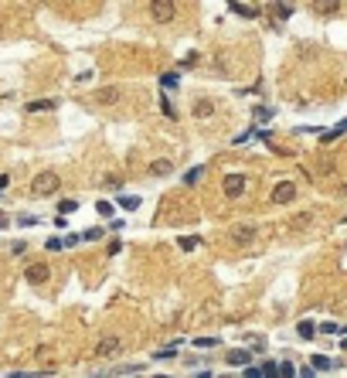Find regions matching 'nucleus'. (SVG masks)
Masks as SVG:
<instances>
[{
  "mask_svg": "<svg viewBox=\"0 0 347 378\" xmlns=\"http://www.w3.org/2000/svg\"><path fill=\"white\" fill-rule=\"evenodd\" d=\"M296 331H300V338H313V334H317V324H313V321H303V324H300V327H296Z\"/></svg>",
  "mask_w": 347,
  "mask_h": 378,
  "instance_id": "nucleus-21",
  "label": "nucleus"
},
{
  "mask_svg": "<svg viewBox=\"0 0 347 378\" xmlns=\"http://www.w3.org/2000/svg\"><path fill=\"white\" fill-rule=\"evenodd\" d=\"M102 239V228H89V232H82V242H99Z\"/></svg>",
  "mask_w": 347,
  "mask_h": 378,
  "instance_id": "nucleus-28",
  "label": "nucleus"
},
{
  "mask_svg": "<svg viewBox=\"0 0 347 378\" xmlns=\"http://www.w3.org/2000/svg\"><path fill=\"white\" fill-rule=\"evenodd\" d=\"M225 194H228V198L245 194V177H242V174H228V177H225Z\"/></svg>",
  "mask_w": 347,
  "mask_h": 378,
  "instance_id": "nucleus-6",
  "label": "nucleus"
},
{
  "mask_svg": "<svg viewBox=\"0 0 347 378\" xmlns=\"http://www.w3.org/2000/svg\"><path fill=\"white\" fill-rule=\"evenodd\" d=\"M310 368H317V372H327V368H334V361H330L327 355H313V358H310Z\"/></svg>",
  "mask_w": 347,
  "mask_h": 378,
  "instance_id": "nucleus-12",
  "label": "nucleus"
},
{
  "mask_svg": "<svg viewBox=\"0 0 347 378\" xmlns=\"http://www.w3.org/2000/svg\"><path fill=\"white\" fill-rule=\"evenodd\" d=\"M177 82H180V75H177V72H167V75L160 78V85H164V89H174Z\"/></svg>",
  "mask_w": 347,
  "mask_h": 378,
  "instance_id": "nucleus-25",
  "label": "nucleus"
},
{
  "mask_svg": "<svg viewBox=\"0 0 347 378\" xmlns=\"http://www.w3.org/2000/svg\"><path fill=\"white\" fill-rule=\"evenodd\" d=\"M201 177H204V167H191L187 174H184V184H197Z\"/></svg>",
  "mask_w": 347,
  "mask_h": 378,
  "instance_id": "nucleus-20",
  "label": "nucleus"
},
{
  "mask_svg": "<svg viewBox=\"0 0 347 378\" xmlns=\"http://www.w3.org/2000/svg\"><path fill=\"white\" fill-rule=\"evenodd\" d=\"M249 351H242V348H235V351H228V365H249Z\"/></svg>",
  "mask_w": 347,
  "mask_h": 378,
  "instance_id": "nucleus-13",
  "label": "nucleus"
},
{
  "mask_svg": "<svg viewBox=\"0 0 347 378\" xmlns=\"http://www.w3.org/2000/svg\"><path fill=\"white\" fill-rule=\"evenodd\" d=\"M119 208H126V211L140 208V198H136V194H123V198H119Z\"/></svg>",
  "mask_w": 347,
  "mask_h": 378,
  "instance_id": "nucleus-19",
  "label": "nucleus"
},
{
  "mask_svg": "<svg viewBox=\"0 0 347 378\" xmlns=\"http://www.w3.org/2000/svg\"><path fill=\"white\" fill-rule=\"evenodd\" d=\"M231 14H242V17H255V14H259V7H252V3H238V0H235V3H231Z\"/></svg>",
  "mask_w": 347,
  "mask_h": 378,
  "instance_id": "nucleus-10",
  "label": "nucleus"
},
{
  "mask_svg": "<svg viewBox=\"0 0 347 378\" xmlns=\"http://www.w3.org/2000/svg\"><path fill=\"white\" fill-rule=\"evenodd\" d=\"M7 184H10V177H7V174H0V191L7 188Z\"/></svg>",
  "mask_w": 347,
  "mask_h": 378,
  "instance_id": "nucleus-35",
  "label": "nucleus"
},
{
  "mask_svg": "<svg viewBox=\"0 0 347 378\" xmlns=\"http://www.w3.org/2000/svg\"><path fill=\"white\" fill-rule=\"evenodd\" d=\"M252 119H255V123H269L272 109H269V106H255V109H252Z\"/></svg>",
  "mask_w": 347,
  "mask_h": 378,
  "instance_id": "nucleus-15",
  "label": "nucleus"
},
{
  "mask_svg": "<svg viewBox=\"0 0 347 378\" xmlns=\"http://www.w3.org/2000/svg\"><path fill=\"white\" fill-rule=\"evenodd\" d=\"M272 14H276V17H289L293 7H289V3H272Z\"/></svg>",
  "mask_w": 347,
  "mask_h": 378,
  "instance_id": "nucleus-27",
  "label": "nucleus"
},
{
  "mask_svg": "<svg viewBox=\"0 0 347 378\" xmlns=\"http://www.w3.org/2000/svg\"><path fill=\"white\" fill-rule=\"evenodd\" d=\"M75 208H78V201H61V205H58V211H61V218H65V215H72Z\"/></svg>",
  "mask_w": 347,
  "mask_h": 378,
  "instance_id": "nucleus-29",
  "label": "nucleus"
},
{
  "mask_svg": "<svg viewBox=\"0 0 347 378\" xmlns=\"http://www.w3.org/2000/svg\"><path fill=\"white\" fill-rule=\"evenodd\" d=\"M119 348H123V344H119V338H102L96 344V358H113Z\"/></svg>",
  "mask_w": 347,
  "mask_h": 378,
  "instance_id": "nucleus-7",
  "label": "nucleus"
},
{
  "mask_svg": "<svg viewBox=\"0 0 347 378\" xmlns=\"http://www.w3.org/2000/svg\"><path fill=\"white\" fill-rule=\"evenodd\" d=\"M293 198H296V188H293V181H279V184L272 188V194H269L272 205H289Z\"/></svg>",
  "mask_w": 347,
  "mask_h": 378,
  "instance_id": "nucleus-3",
  "label": "nucleus"
},
{
  "mask_svg": "<svg viewBox=\"0 0 347 378\" xmlns=\"http://www.w3.org/2000/svg\"><path fill=\"white\" fill-rule=\"evenodd\" d=\"M96 211H99V215H102V218H113V215H116V208H113V205H109V201H102V198H99Z\"/></svg>",
  "mask_w": 347,
  "mask_h": 378,
  "instance_id": "nucleus-22",
  "label": "nucleus"
},
{
  "mask_svg": "<svg viewBox=\"0 0 347 378\" xmlns=\"http://www.w3.org/2000/svg\"><path fill=\"white\" fill-rule=\"evenodd\" d=\"M255 235H259V228L255 225H235L231 228V242H235V246H249Z\"/></svg>",
  "mask_w": 347,
  "mask_h": 378,
  "instance_id": "nucleus-5",
  "label": "nucleus"
},
{
  "mask_svg": "<svg viewBox=\"0 0 347 378\" xmlns=\"http://www.w3.org/2000/svg\"><path fill=\"white\" fill-rule=\"evenodd\" d=\"M78 242H82V235H65V239H61V246L68 249V246H78Z\"/></svg>",
  "mask_w": 347,
  "mask_h": 378,
  "instance_id": "nucleus-32",
  "label": "nucleus"
},
{
  "mask_svg": "<svg viewBox=\"0 0 347 378\" xmlns=\"http://www.w3.org/2000/svg\"><path fill=\"white\" fill-rule=\"evenodd\" d=\"M102 106H113V102H119L123 99V85H106V89H99V95H96Z\"/></svg>",
  "mask_w": 347,
  "mask_h": 378,
  "instance_id": "nucleus-8",
  "label": "nucleus"
},
{
  "mask_svg": "<svg viewBox=\"0 0 347 378\" xmlns=\"http://www.w3.org/2000/svg\"><path fill=\"white\" fill-rule=\"evenodd\" d=\"M242 378H262V368H255V365H252V368H245V372H242Z\"/></svg>",
  "mask_w": 347,
  "mask_h": 378,
  "instance_id": "nucleus-31",
  "label": "nucleus"
},
{
  "mask_svg": "<svg viewBox=\"0 0 347 378\" xmlns=\"http://www.w3.org/2000/svg\"><path fill=\"white\" fill-rule=\"evenodd\" d=\"M24 276H27V283H31V286H41V283H48L51 269H48V263H31Z\"/></svg>",
  "mask_w": 347,
  "mask_h": 378,
  "instance_id": "nucleus-4",
  "label": "nucleus"
},
{
  "mask_svg": "<svg viewBox=\"0 0 347 378\" xmlns=\"http://www.w3.org/2000/svg\"><path fill=\"white\" fill-rule=\"evenodd\" d=\"M341 351H347V334H344V338H341Z\"/></svg>",
  "mask_w": 347,
  "mask_h": 378,
  "instance_id": "nucleus-36",
  "label": "nucleus"
},
{
  "mask_svg": "<svg viewBox=\"0 0 347 378\" xmlns=\"http://www.w3.org/2000/svg\"><path fill=\"white\" fill-rule=\"evenodd\" d=\"M160 106H164V113H167V116L174 119V106H171V99H160Z\"/></svg>",
  "mask_w": 347,
  "mask_h": 378,
  "instance_id": "nucleus-34",
  "label": "nucleus"
},
{
  "mask_svg": "<svg viewBox=\"0 0 347 378\" xmlns=\"http://www.w3.org/2000/svg\"><path fill=\"white\" fill-rule=\"evenodd\" d=\"M150 14H154V20L167 24V20L177 17V3H174V0H154V3H150Z\"/></svg>",
  "mask_w": 347,
  "mask_h": 378,
  "instance_id": "nucleus-2",
  "label": "nucleus"
},
{
  "mask_svg": "<svg viewBox=\"0 0 347 378\" xmlns=\"http://www.w3.org/2000/svg\"><path fill=\"white\" fill-rule=\"evenodd\" d=\"M259 368H262V378H279V365H272V361L259 365Z\"/></svg>",
  "mask_w": 347,
  "mask_h": 378,
  "instance_id": "nucleus-23",
  "label": "nucleus"
},
{
  "mask_svg": "<svg viewBox=\"0 0 347 378\" xmlns=\"http://www.w3.org/2000/svg\"><path fill=\"white\" fill-rule=\"evenodd\" d=\"M310 222H313V211H303L300 218H293V225H289V228H293V232H300V228H307Z\"/></svg>",
  "mask_w": 347,
  "mask_h": 378,
  "instance_id": "nucleus-18",
  "label": "nucleus"
},
{
  "mask_svg": "<svg viewBox=\"0 0 347 378\" xmlns=\"http://www.w3.org/2000/svg\"><path fill=\"white\" fill-rule=\"evenodd\" d=\"M194 246H197V239H194V235H187V239H180V249H184V252H191Z\"/></svg>",
  "mask_w": 347,
  "mask_h": 378,
  "instance_id": "nucleus-30",
  "label": "nucleus"
},
{
  "mask_svg": "<svg viewBox=\"0 0 347 378\" xmlns=\"http://www.w3.org/2000/svg\"><path fill=\"white\" fill-rule=\"evenodd\" d=\"M44 109H55V99H38V102H27V113H44Z\"/></svg>",
  "mask_w": 347,
  "mask_h": 378,
  "instance_id": "nucleus-14",
  "label": "nucleus"
},
{
  "mask_svg": "<svg viewBox=\"0 0 347 378\" xmlns=\"http://www.w3.org/2000/svg\"><path fill=\"white\" fill-rule=\"evenodd\" d=\"M171 170H174L171 160H154V164H150V174H154V177H167Z\"/></svg>",
  "mask_w": 347,
  "mask_h": 378,
  "instance_id": "nucleus-9",
  "label": "nucleus"
},
{
  "mask_svg": "<svg viewBox=\"0 0 347 378\" xmlns=\"http://www.w3.org/2000/svg\"><path fill=\"white\" fill-rule=\"evenodd\" d=\"M3 225H7V215H0V228H3Z\"/></svg>",
  "mask_w": 347,
  "mask_h": 378,
  "instance_id": "nucleus-37",
  "label": "nucleus"
},
{
  "mask_svg": "<svg viewBox=\"0 0 347 378\" xmlns=\"http://www.w3.org/2000/svg\"><path fill=\"white\" fill-rule=\"evenodd\" d=\"M58 188H61L58 174H55V170H44V174H38V177H34V184H31V194H38V198H48V194H55Z\"/></svg>",
  "mask_w": 347,
  "mask_h": 378,
  "instance_id": "nucleus-1",
  "label": "nucleus"
},
{
  "mask_svg": "<svg viewBox=\"0 0 347 378\" xmlns=\"http://www.w3.org/2000/svg\"><path fill=\"white\" fill-rule=\"evenodd\" d=\"M344 222H347V218H344Z\"/></svg>",
  "mask_w": 347,
  "mask_h": 378,
  "instance_id": "nucleus-40",
  "label": "nucleus"
},
{
  "mask_svg": "<svg viewBox=\"0 0 347 378\" xmlns=\"http://www.w3.org/2000/svg\"><path fill=\"white\" fill-rule=\"evenodd\" d=\"M194 116H197V119L211 116V102H208V99H197V102H194Z\"/></svg>",
  "mask_w": 347,
  "mask_h": 378,
  "instance_id": "nucleus-17",
  "label": "nucleus"
},
{
  "mask_svg": "<svg viewBox=\"0 0 347 378\" xmlns=\"http://www.w3.org/2000/svg\"><path fill=\"white\" fill-rule=\"evenodd\" d=\"M58 249H65L61 246V239H48V252H58Z\"/></svg>",
  "mask_w": 347,
  "mask_h": 378,
  "instance_id": "nucleus-33",
  "label": "nucleus"
},
{
  "mask_svg": "<svg viewBox=\"0 0 347 378\" xmlns=\"http://www.w3.org/2000/svg\"><path fill=\"white\" fill-rule=\"evenodd\" d=\"M126 378H136V375H126Z\"/></svg>",
  "mask_w": 347,
  "mask_h": 378,
  "instance_id": "nucleus-39",
  "label": "nucleus"
},
{
  "mask_svg": "<svg viewBox=\"0 0 347 378\" xmlns=\"http://www.w3.org/2000/svg\"><path fill=\"white\" fill-rule=\"evenodd\" d=\"M214 344H218V338H197L194 341V348H201V351H211Z\"/></svg>",
  "mask_w": 347,
  "mask_h": 378,
  "instance_id": "nucleus-24",
  "label": "nucleus"
},
{
  "mask_svg": "<svg viewBox=\"0 0 347 378\" xmlns=\"http://www.w3.org/2000/svg\"><path fill=\"white\" fill-rule=\"evenodd\" d=\"M279 378H296V368H293V361H283V365H279Z\"/></svg>",
  "mask_w": 347,
  "mask_h": 378,
  "instance_id": "nucleus-26",
  "label": "nucleus"
},
{
  "mask_svg": "<svg viewBox=\"0 0 347 378\" xmlns=\"http://www.w3.org/2000/svg\"><path fill=\"white\" fill-rule=\"evenodd\" d=\"M157 378H167V375H157Z\"/></svg>",
  "mask_w": 347,
  "mask_h": 378,
  "instance_id": "nucleus-38",
  "label": "nucleus"
},
{
  "mask_svg": "<svg viewBox=\"0 0 347 378\" xmlns=\"http://www.w3.org/2000/svg\"><path fill=\"white\" fill-rule=\"evenodd\" d=\"M313 10H317V14H337V10H341V3H337V0H327V3H313Z\"/></svg>",
  "mask_w": 347,
  "mask_h": 378,
  "instance_id": "nucleus-16",
  "label": "nucleus"
},
{
  "mask_svg": "<svg viewBox=\"0 0 347 378\" xmlns=\"http://www.w3.org/2000/svg\"><path fill=\"white\" fill-rule=\"evenodd\" d=\"M341 133H347V119H341V123H337L334 130H327V133H324V136H320V140H324V143H334V140H337Z\"/></svg>",
  "mask_w": 347,
  "mask_h": 378,
  "instance_id": "nucleus-11",
  "label": "nucleus"
}]
</instances>
